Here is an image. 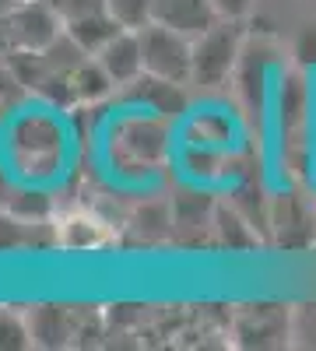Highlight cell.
Listing matches in <instances>:
<instances>
[{"mask_svg": "<svg viewBox=\"0 0 316 351\" xmlns=\"http://www.w3.org/2000/svg\"><path fill=\"white\" fill-rule=\"evenodd\" d=\"M130 225L145 236V243H162L176 232V215H172V204H145V208H137Z\"/></svg>", "mask_w": 316, "mask_h": 351, "instance_id": "obj_14", "label": "cell"}, {"mask_svg": "<svg viewBox=\"0 0 316 351\" xmlns=\"http://www.w3.org/2000/svg\"><path fill=\"white\" fill-rule=\"evenodd\" d=\"M215 8H218L221 18H236V21H243V18L250 14V8H253V0H215Z\"/></svg>", "mask_w": 316, "mask_h": 351, "instance_id": "obj_21", "label": "cell"}, {"mask_svg": "<svg viewBox=\"0 0 316 351\" xmlns=\"http://www.w3.org/2000/svg\"><path fill=\"white\" fill-rule=\"evenodd\" d=\"M28 330H32V344H67V337H74V316L60 306H39L28 313Z\"/></svg>", "mask_w": 316, "mask_h": 351, "instance_id": "obj_11", "label": "cell"}, {"mask_svg": "<svg viewBox=\"0 0 316 351\" xmlns=\"http://www.w3.org/2000/svg\"><path fill=\"white\" fill-rule=\"evenodd\" d=\"M11 36L18 49H46L64 36V18L56 14L46 0H21V4L8 14Z\"/></svg>", "mask_w": 316, "mask_h": 351, "instance_id": "obj_3", "label": "cell"}, {"mask_svg": "<svg viewBox=\"0 0 316 351\" xmlns=\"http://www.w3.org/2000/svg\"><path fill=\"white\" fill-rule=\"evenodd\" d=\"M271 228L284 246H309L316 239V208L302 204L299 197H284L271 208Z\"/></svg>", "mask_w": 316, "mask_h": 351, "instance_id": "obj_5", "label": "cell"}, {"mask_svg": "<svg viewBox=\"0 0 316 351\" xmlns=\"http://www.w3.org/2000/svg\"><path fill=\"white\" fill-rule=\"evenodd\" d=\"M14 246H25V221L14 218L11 211L8 215L0 211V250H14Z\"/></svg>", "mask_w": 316, "mask_h": 351, "instance_id": "obj_19", "label": "cell"}, {"mask_svg": "<svg viewBox=\"0 0 316 351\" xmlns=\"http://www.w3.org/2000/svg\"><path fill=\"white\" fill-rule=\"evenodd\" d=\"M141 39V60H145V74L190 84L193 74V39H186L176 28H165L158 21H148L145 28H137Z\"/></svg>", "mask_w": 316, "mask_h": 351, "instance_id": "obj_2", "label": "cell"}, {"mask_svg": "<svg viewBox=\"0 0 316 351\" xmlns=\"http://www.w3.org/2000/svg\"><path fill=\"white\" fill-rule=\"evenodd\" d=\"M64 32H67L84 53H88V56H95L112 36L123 32V25L112 18L109 11H95V14H84V18H77V21H67Z\"/></svg>", "mask_w": 316, "mask_h": 351, "instance_id": "obj_10", "label": "cell"}, {"mask_svg": "<svg viewBox=\"0 0 316 351\" xmlns=\"http://www.w3.org/2000/svg\"><path fill=\"white\" fill-rule=\"evenodd\" d=\"M18 4H21V0H0V18H8Z\"/></svg>", "mask_w": 316, "mask_h": 351, "instance_id": "obj_22", "label": "cell"}, {"mask_svg": "<svg viewBox=\"0 0 316 351\" xmlns=\"http://www.w3.org/2000/svg\"><path fill=\"white\" fill-rule=\"evenodd\" d=\"M151 21H158L165 28H176L186 39H197L211 25H218L221 14L215 8V0H155Z\"/></svg>", "mask_w": 316, "mask_h": 351, "instance_id": "obj_4", "label": "cell"}, {"mask_svg": "<svg viewBox=\"0 0 316 351\" xmlns=\"http://www.w3.org/2000/svg\"><path fill=\"white\" fill-rule=\"evenodd\" d=\"M256 225L243 218L236 208H215V239L228 250H250L256 246Z\"/></svg>", "mask_w": 316, "mask_h": 351, "instance_id": "obj_12", "label": "cell"}, {"mask_svg": "<svg viewBox=\"0 0 316 351\" xmlns=\"http://www.w3.org/2000/svg\"><path fill=\"white\" fill-rule=\"evenodd\" d=\"M165 116H145V120H130L120 130V152L127 158H134L137 165L158 162L165 152Z\"/></svg>", "mask_w": 316, "mask_h": 351, "instance_id": "obj_9", "label": "cell"}, {"mask_svg": "<svg viewBox=\"0 0 316 351\" xmlns=\"http://www.w3.org/2000/svg\"><path fill=\"white\" fill-rule=\"evenodd\" d=\"M243 60V25L236 18H221L204 36L193 39V74L190 84L221 88L236 77Z\"/></svg>", "mask_w": 316, "mask_h": 351, "instance_id": "obj_1", "label": "cell"}, {"mask_svg": "<svg viewBox=\"0 0 316 351\" xmlns=\"http://www.w3.org/2000/svg\"><path fill=\"white\" fill-rule=\"evenodd\" d=\"M95 60L106 67V74L117 81V84H130L134 77L145 74V60H141V39L134 28H123L120 36H112L99 53Z\"/></svg>", "mask_w": 316, "mask_h": 351, "instance_id": "obj_7", "label": "cell"}, {"mask_svg": "<svg viewBox=\"0 0 316 351\" xmlns=\"http://www.w3.org/2000/svg\"><path fill=\"white\" fill-rule=\"evenodd\" d=\"M123 88H127V95L137 106H145L155 116H165V120L169 116H180L186 109V92H183V84H176V81H162V77H151V74H141V77H134Z\"/></svg>", "mask_w": 316, "mask_h": 351, "instance_id": "obj_6", "label": "cell"}, {"mask_svg": "<svg viewBox=\"0 0 316 351\" xmlns=\"http://www.w3.org/2000/svg\"><path fill=\"white\" fill-rule=\"evenodd\" d=\"M32 348V330H28V316L18 313H0V351H18Z\"/></svg>", "mask_w": 316, "mask_h": 351, "instance_id": "obj_16", "label": "cell"}, {"mask_svg": "<svg viewBox=\"0 0 316 351\" xmlns=\"http://www.w3.org/2000/svg\"><path fill=\"white\" fill-rule=\"evenodd\" d=\"M8 211L21 221H46L53 215V204L46 193H18L11 204H8Z\"/></svg>", "mask_w": 316, "mask_h": 351, "instance_id": "obj_17", "label": "cell"}, {"mask_svg": "<svg viewBox=\"0 0 316 351\" xmlns=\"http://www.w3.org/2000/svg\"><path fill=\"white\" fill-rule=\"evenodd\" d=\"M56 239L64 250H102L112 243V228L95 211H71L56 221Z\"/></svg>", "mask_w": 316, "mask_h": 351, "instance_id": "obj_8", "label": "cell"}, {"mask_svg": "<svg viewBox=\"0 0 316 351\" xmlns=\"http://www.w3.org/2000/svg\"><path fill=\"white\" fill-rule=\"evenodd\" d=\"M295 56H299L302 64H316V25H309V28H302V32H299Z\"/></svg>", "mask_w": 316, "mask_h": 351, "instance_id": "obj_20", "label": "cell"}, {"mask_svg": "<svg viewBox=\"0 0 316 351\" xmlns=\"http://www.w3.org/2000/svg\"><path fill=\"white\" fill-rule=\"evenodd\" d=\"M46 4L64 18V25H67V21H77V18H84V14L106 11V0H46Z\"/></svg>", "mask_w": 316, "mask_h": 351, "instance_id": "obj_18", "label": "cell"}, {"mask_svg": "<svg viewBox=\"0 0 316 351\" xmlns=\"http://www.w3.org/2000/svg\"><path fill=\"white\" fill-rule=\"evenodd\" d=\"M106 11L117 18L123 28H145L151 21V11H155V0H106Z\"/></svg>", "mask_w": 316, "mask_h": 351, "instance_id": "obj_15", "label": "cell"}, {"mask_svg": "<svg viewBox=\"0 0 316 351\" xmlns=\"http://www.w3.org/2000/svg\"><path fill=\"white\" fill-rule=\"evenodd\" d=\"M71 84H74L77 102H99V99H106L112 88H117V81L106 74V67L99 60H81L71 71Z\"/></svg>", "mask_w": 316, "mask_h": 351, "instance_id": "obj_13", "label": "cell"}]
</instances>
